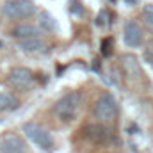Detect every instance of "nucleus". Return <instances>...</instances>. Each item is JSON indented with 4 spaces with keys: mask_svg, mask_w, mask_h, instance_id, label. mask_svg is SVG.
<instances>
[{
    "mask_svg": "<svg viewBox=\"0 0 153 153\" xmlns=\"http://www.w3.org/2000/svg\"><path fill=\"white\" fill-rule=\"evenodd\" d=\"M23 134H25V137L30 143H34L38 148L45 150V152H48V150L53 148V137H52V134L46 128H43L41 125H38V123H25L23 125Z\"/></svg>",
    "mask_w": 153,
    "mask_h": 153,
    "instance_id": "obj_3",
    "label": "nucleus"
},
{
    "mask_svg": "<svg viewBox=\"0 0 153 153\" xmlns=\"http://www.w3.org/2000/svg\"><path fill=\"white\" fill-rule=\"evenodd\" d=\"M144 61L150 64V66H153V39L152 41H148V45H146V48H144Z\"/></svg>",
    "mask_w": 153,
    "mask_h": 153,
    "instance_id": "obj_15",
    "label": "nucleus"
},
{
    "mask_svg": "<svg viewBox=\"0 0 153 153\" xmlns=\"http://www.w3.org/2000/svg\"><path fill=\"white\" fill-rule=\"evenodd\" d=\"M0 153H29V146L22 137L9 135L0 143Z\"/></svg>",
    "mask_w": 153,
    "mask_h": 153,
    "instance_id": "obj_7",
    "label": "nucleus"
},
{
    "mask_svg": "<svg viewBox=\"0 0 153 153\" xmlns=\"http://www.w3.org/2000/svg\"><path fill=\"white\" fill-rule=\"evenodd\" d=\"M36 13V4L32 0H7L2 5V14L9 20L30 18Z\"/></svg>",
    "mask_w": 153,
    "mask_h": 153,
    "instance_id": "obj_2",
    "label": "nucleus"
},
{
    "mask_svg": "<svg viewBox=\"0 0 153 153\" xmlns=\"http://www.w3.org/2000/svg\"><path fill=\"white\" fill-rule=\"evenodd\" d=\"M102 53L103 55H111L112 53V38L103 39V43H102Z\"/></svg>",
    "mask_w": 153,
    "mask_h": 153,
    "instance_id": "obj_16",
    "label": "nucleus"
},
{
    "mask_svg": "<svg viewBox=\"0 0 153 153\" xmlns=\"http://www.w3.org/2000/svg\"><path fill=\"white\" fill-rule=\"evenodd\" d=\"M0 48H2V43H0Z\"/></svg>",
    "mask_w": 153,
    "mask_h": 153,
    "instance_id": "obj_20",
    "label": "nucleus"
},
{
    "mask_svg": "<svg viewBox=\"0 0 153 153\" xmlns=\"http://www.w3.org/2000/svg\"><path fill=\"white\" fill-rule=\"evenodd\" d=\"M7 80H9V84H11L14 89L27 91V89H30V87L34 85V80H36V78H34V73H32L29 68L18 66V68H13V70L9 71Z\"/></svg>",
    "mask_w": 153,
    "mask_h": 153,
    "instance_id": "obj_5",
    "label": "nucleus"
},
{
    "mask_svg": "<svg viewBox=\"0 0 153 153\" xmlns=\"http://www.w3.org/2000/svg\"><path fill=\"white\" fill-rule=\"evenodd\" d=\"M39 23H41V27H43L45 30H48V32H55V30L59 29V25H57V22L53 20V16L48 14L46 11L39 13Z\"/></svg>",
    "mask_w": 153,
    "mask_h": 153,
    "instance_id": "obj_13",
    "label": "nucleus"
},
{
    "mask_svg": "<svg viewBox=\"0 0 153 153\" xmlns=\"http://www.w3.org/2000/svg\"><path fill=\"white\" fill-rule=\"evenodd\" d=\"M128 2H134V4H135V2H137V0H128Z\"/></svg>",
    "mask_w": 153,
    "mask_h": 153,
    "instance_id": "obj_19",
    "label": "nucleus"
},
{
    "mask_svg": "<svg viewBox=\"0 0 153 153\" xmlns=\"http://www.w3.org/2000/svg\"><path fill=\"white\" fill-rule=\"evenodd\" d=\"M13 36L18 39H29V38H39L41 32L34 25H20V27H16L13 30Z\"/></svg>",
    "mask_w": 153,
    "mask_h": 153,
    "instance_id": "obj_11",
    "label": "nucleus"
},
{
    "mask_svg": "<svg viewBox=\"0 0 153 153\" xmlns=\"http://www.w3.org/2000/svg\"><path fill=\"white\" fill-rule=\"evenodd\" d=\"M109 18H111V13L109 11H102L100 16H98V25H109Z\"/></svg>",
    "mask_w": 153,
    "mask_h": 153,
    "instance_id": "obj_17",
    "label": "nucleus"
},
{
    "mask_svg": "<svg viewBox=\"0 0 153 153\" xmlns=\"http://www.w3.org/2000/svg\"><path fill=\"white\" fill-rule=\"evenodd\" d=\"M71 5H73V7H71V13H73V14H78V16L84 14V9L80 7V2H78V0H71Z\"/></svg>",
    "mask_w": 153,
    "mask_h": 153,
    "instance_id": "obj_18",
    "label": "nucleus"
},
{
    "mask_svg": "<svg viewBox=\"0 0 153 153\" xmlns=\"http://www.w3.org/2000/svg\"><path fill=\"white\" fill-rule=\"evenodd\" d=\"M18 105H20V102H18L16 96H13L11 93L0 91V111H2V112L14 111V109H18Z\"/></svg>",
    "mask_w": 153,
    "mask_h": 153,
    "instance_id": "obj_12",
    "label": "nucleus"
},
{
    "mask_svg": "<svg viewBox=\"0 0 153 153\" xmlns=\"http://www.w3.org/2000/svg\"><path fill=\"white\" fill-rule=\"evenodd\" d=\"M143 18H144V23H146L148 30L153 32V5L148 4V5L143 9Z\"/></svg>",
    "mask_w": 153,
    "mask_h": 153,
    "instance_id": "obj_14",
    "label": "nucleus"
},
{
    "mask_svg": "<svg viewBox=\"0 0 153 153\" xmlns=\"http://www.w3.org/2000/svg\"><path fill=\"white\" fill-rule=\"evenodd\" d=\"M119 61H121V68L125 70V73L130 76V78H137V76L143 75V73H141V66H139L135 55H132V53H123V55L119 57Z\"/></svg>",
    "mask_w": 153,
    "mask_h": 153,
    "instance_id": "obj_8",
    "label": "nucleus"
},
{
    "mask_svg": "<svg viewBox=\"0 0 153 153\" xmlns=\"http://www.w3.org/2000/svg\"><path fill=\"white\" fill-rule=\"evenodd\" d=\"M85 132H87V137L94 143H105L109 139V130L100 125H91V126H87Z\"/></svg>",
    "mask_w": 153,
    "mask_h": 153,
    "instance_id": "obj_10",
    "label": "nucleus"
},
{
    "mask_svg": "<svg viewBox=\"0 0 153 153\" xmlns=\"http://www.w3.org/2000/svg\"><path fill=\"white\" fill-rule=\"evenodd\" d=\"M123 38H125L126 46H130V48H137V46L143 45V30H141V27H139L135 22L130 20V22L125 23Z\"/></svg>",
    "mask_w": 153,
    "mask_h": 153,
    "instance_id": "obj_6",
    "label": "nucleus"
},
{
    "mask_svg": "<svg viewBox=\"0 0 153 153\" xmlns=\"http://www.w3.org/2000/svg\"><path fill=\"white\" fill-rule=\"evenodd\" d=\"M82 105V93L80 91H71L68 94H64L61 100L55 102L53 105V114L59 121L62 123H70L75 119L76 112Z\"/></svg>",
    "mask_w": 153,
    "mask_h": 153,
    "instance_id": "obj_1",
    "label": "nucleus"
},
{
    "mask_svg": "<svg viewBox=\"0 0 153 153\" xmlns=\"http://www.w3.org/2000/svg\"><path fill=\"white\" fill-rule=\"evenodd\" d=\"M18 48H22L23 52L34 53V52H43L46 48V45L41 38H29V39H20Z\"/></svg>",
    "mask_w": 153,
    "mask_h": 153,
    "instance_id": "obj_9",
    "label": "nucleus"
},
{
    "mask_svg": "<svg viewBox=\"0 0 153 153\" xmlns=\"http://www.w3.org/2000/svg\"><path fill=\"white\" fill-rule=\"evenodd\" d=\"M93 114L96 119L103 121V123H111L117 117V102L114 100L112 94H103L94 102L93 107Z\"/></svg>",
    "mask_w": 153,
    "mask_h": 153,
    "instance_id": "obj_4",
    "label": "nucleus"
}]
</instances>
